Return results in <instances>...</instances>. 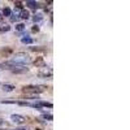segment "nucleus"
Returning <instances> with one entry per match:
<instances>
[{
    "mask_svg": "<svg viewBox=\"0 0 130 130\" xmlns=\"http://www.w3.org/2000/svg\"><path fill=\"white\" fill-rule=\"evenodd\" d=\"M38 77L40 78H51L52 77V69L51 68H40V70L38 72Z\"/></svg>",
    "mask_w": 130,
    "mask_h": 130,
    "instance_id": "obj_3",
    "label": "nucleus"
},
{
    "mask_svg": "<svg viewBox=\"0 0 130 130\" xmlns=\"http://www.w3.org/2000/svg\"><path fill=\"white\" fill-rule=\"evenodd\" d=\"M12 73H16V74H24V73H27L29 72V68L26 67H13L10 69Z\"/></svg>",
    "mask_w": 130,
    "mask_h": 130,
    "instance_id": "obj_5",
    "label": "nucleus"
},
{
    "mask_svg": "<svg viewBox=\"0 0 130 130\" xmlns=\"http://www.w3.org/2000/svg\"><path fill=\"white\" fill-rule=\"evenodd\" d=\"M20 17L22 18V20H27V18L30 17V13L27 12V10L22 9V10H21V13H20Z\"/></svg>",
    "mask_w": 130,
    "mask_h": 130,
    "instance_id": "obj_9",
    "label": "nucleus"
},
{
    "mask_svg": "<svg viewBox=\"0 0 130 130\" xmlns=\"http://www.w3.org/2000/svg\"><path fill=\"white\" fill-rule=\"evenodd\" d=\"M39 105H40V108H42V107H48V108H52V107H53L51 103H47V102H40Z\"/></svg>",
    "mask_w": 130,
    "mask_h": 130,
    "instance_id": "obj_15",
    "label": "nucleus"
},
{
    "mask_svg": "<svg viewBox=\"0 0 130 130\" xmlns=\"http://www.w3.org/2000/svg\"><path fill=\"white\" fill-rule=\"evenodd\" d=\"M13 53V50L12 48H9V47H5V48H2L0 50V55H2L3 57H8L10 56Z\"/></svg>",
    "mask_w": 130,
    "mask_h": 130,
    "instance_id": "obj_7",
    "label": "nucleus"
},
{
    "mask_svg": "<svg viewBox=\"0 0 130 130\" xmlns=\"http://www.w3.org/2000/svg\"><path fill=\"white\" fill-rule=\"evenodd\" d=\"M3 90L7 91V92H10V91L14 90V86H13V85H4V86H3Z\"/></svg>",
    "mask_w": 130,
    "mask_h": 130,
    "instance_id": "obj_11",
    "label": "nucleus"
},
{
    "mask_svg": "<svg viewBox=\"0 0 130 130\" xmlns=\"http://www.w3.org/2000/svg\"><path fill=\"white\" fill-rule=\"evenodd\" d=\"M16 130H27V129H16Z\"/></svg>",
    "mask_w": 130,
    "mask_h": 130,
    "instance_id": "obj_22",
    "label": "nucleus"
},
{
    "mask_svg": "<svg viewBox=\"0 0 130 130\" xmlns=\"http://www.w3.org/2000/svg\"><path fill=\"white\" fill-rule=\"evenodd\" d=\"M30 61H31V59H30V56L27 55V53H25V52H17V53L13 55L12 61H9V62L16 65V67H24L25 64H27Z\"/></svg>",
    "mask_w": 130,
    "mask_h": 130,
    "instance_id": "obj_1",
    "label": "nucleus"
},
{
    "mask_svg": "<svg viewBox=\"0 0 130 130\" xmlns=\"http://www.w3.org/2000/svg\"><path fill=\"white\" fill-rule=\"evenodd\" d=\"M31 51H34V52H39V51L46 52V50H44V48H35V47H31Z\"/></svg>",
    "mask_w": 130,
    "mask_h": 130,
    "instance_id": "obj_20",
    "label": "nucleus"
},
{
    "mask_svg": "<svg viewBox=\"0 0 130 130\" xmlns=\"http://www.w3.org/2000/svg\"><path fill=\"white\" fill-rule=\"evenodd\" d=\"M42 118H44V120H47V121H52V115H50V113H44L42 116Z\"/></svg>",
    "mask_w": 130,
    "mask_h": 130,
    "instance_id": "obj_14",
    "label": "nucleus"
},
{
    "mask_svg": "<svg viewBox=\"0 0 130 130\" xmlns=\"http://www.w3.org/2000/svg\"><path fill=\"white\" fill-rule=\"evenodd\" d=\"M47 90V86L44 85H27L22 87V92L26 95H38L40 92H44Z\"/></svg>",
    "mask_w": 130,
    "mask_h": 130,
    "instance_id": "obj_2",
    "label": "nucleus"
},
{
    "mask_svg": "<svg viewBox=\"0 0 130 130\" xmlns=\"http://www.w3.org/2000/svg\"><path fill=\"white\" fill-rule=\"evenodd\" d=\"M12 17H10V21H12V22H16V21H18V16L17 14H10Z\"/></svg>",
    "mask_w": 130,
    "mask_h": 130,
    "instance_id": "obj_19",
    "label": "nucleus"
},
{
    "mask_svg": "<svg viewBox=\"0 0 130 130\" xmlns=\"http://www.w3.org/2000/svg\"><path fill=\"white\" fill-rule=\"evenodd\" d=\"M39 31V26H34L32 27V32H38Z\"/></svg>",
    "mask_w": 130,
    "mask_h": 130,
    "instance_id": "obj_21",
    "label": "nucleus"
},
{
    "mask_svg": "<svg viewBox=\"0 0 130 130\" xmlns=\"http://www.w3.org/2000/svg\"><path fill=\"white\" fill-rule=\"evenodd\" d=\"M16 29H17L18 31H22V30L25 29V25H24V24H17V25H16Z\"/></svg>",
    "mask_w": 130,
    "mask_h": 130,
    "instance_id": "obj_18",
    "label": "nucleus"
},
{
    "mask_svg": "<svg viewBox=\"0 0 130 130\" xmlns=\"http://www.w3.org/2000/svg\"><path fill=\"white\" fill-rule=\"evenodd\" d=\"M14 7H16L17 9H22V8H24V3H22V2H16V3H14Z\"/></svg>",
    "mask_w": 130,
    "mask_h": 130,
    "instance_id": "obj_17",
    "label": "nucleus"
},
{
    "mask_svg": "<svg viewBox=\"0 0 130 130\" xmlns=\"http://www.w3.org/2000/svg\"><path fill=\"white\" fill-rule=\"evenodd\" d=\"M21 42H22L24 44H31V43L34 42V40H32V38H30V37L26 35V37H24L22 39H21Z\"/></svg>",
    "mask_w": 130,
    "mask_h": 130,
    "instance_id": "obj_10",
    "label": "nucleus"
},
{
    "mask_svg": "<svg viewBox=\"0 0 130 130\" xmlns=\"http://www.w3.org/2000/svg\"><path fill=\"white\" fill-rule=\"evenodd\" d=\"M9 30H10V26H8V25L0 26V32H5V31H9Z\"/></svg>",
    "mask_w": 130,
    "mask_h": 130,
    "instance_id": "obj_13",
    "label": "nucleus"
},
{
    "mask_svg": "<svg viewBox=\"0 0 130 130\" xmlns=\"http://www.w3.org/2000/svg\"><path fill=\"white\" fill-rule=\"evenodd\" d=\"M32 64H34L37 68H44L46 67V62H44V59L43 57H37L34 61H32Z\"/></svg>",
    "mask_w": 130,
    "mask_h": 130,
    "instance_id": "obj_6",
    "label": "nucleus"
},
{
    "mask_svg": "<svg viewBox=\"0 0 130 130\" xmlns=\"http://www.w3.org/2000/svg\"><path fill=\"white\" fill-rule=\"evenodd\" d=\"M10 120H12L13 122H16V124H25L26 118L24 116H21V115H12L10 116Z\"/></svg>",
    "mask_w": 130,
    "mask_h": 130,
    "instance_id": "obj_4",
    "label": "nucleus"
},
{
    "mask_svg": "<svg viewBox=\"0 0 130 130\" xmlns=\"http://www.w3.org/2000/svg\"><path fill=\"white\" fill-rule=\"evenodd\" d=\"M26 7H29L30 9H37V8H39L40 5H39V3H37V2H31V0H29V2H26Z\"/></svg>",
    "mask_w": 130,
    "mask_h": 130,
    "instance_id": "obj_8",
    "label": "nucleus"
},
{
    "mask_svg": "<svg viewBox=\"0 0 130 130\" xmlns=\"http://www.w3.org/2000/svg\"><path fill=\"white\" fill-rule=\"evenodd\" d=\"M10 14H12V10H10L9 8L3 9V17H10Z\"/></svg>",
    "mask_w": 130,
    "mask_h": 130,
    "instance_id": "obj_12",
    "label": "nucleus"
},
{
    "mask_svg": "<svg viewBox=\"0 0 130 130\" xmlns=\"http://www.w3.org/2000/svg\"><path fill=\"white\" fill-rule=\"evenodd\" d=\"M32 20H34V22H39V21L43 20V16H42V14H35Z\"/></svg>",
    "mask_w": 130,
    "mask_h": 130,
    "instance_id": "obj_16",
    "label": "nucleus"
}]
</instances>
